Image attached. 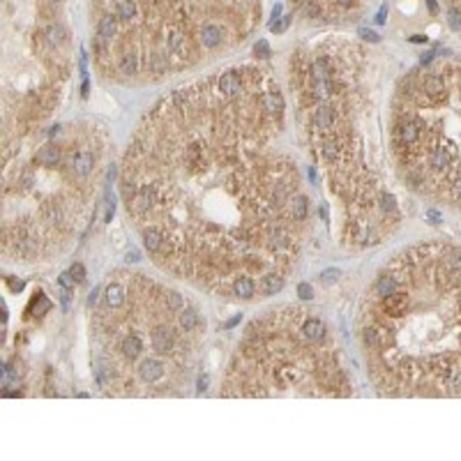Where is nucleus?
I'll return each instance as SVG.
<instances>
[{
  "mask_svg": "<svg viewBox=\"0 0 461 461\" xmlns=\"http://www.w3.org/2000/svg\"><path fill=\"white\" fill-rule=\"evenodd\" d=\"M323 277H325V282H330V279H332V282H335L337 277H339V272H337V270H332V272H325V275H323Z\"/></svg>",
  "mask_w": 461,
  "mask_h": 461,
  "instance_id": "14",
  "label": "nucleus"
},
{
  "mask_svg": "<svg viewBox=\"0 0 461 461\" xmlns=\"http://www.w3.org/2000/svg\"><path fill=\"white\" fill-rule=\"evenodd\" d=\"M60 284H62L65 288H74V279H72V272H70V275H67V272H65V275H60Z\"/></svg>",
  "mask_w": 461,
  "mask_h": 461,
  "instance_id": "10",
  "label": "nucleus"
},
{
  "mask_svg": "<svg viewBox=\"0 0 461 461\" xmlns=\"http://www.w3.org/2000/svg\"><path fill=\"white\" fill-rule=\"evenodd\" d=\"M447 17H450V28H452V30H461V10L452 7Z\"/></svg>",
  "mask_w": 461,
  "mask_h": 461,
  "instance_id": "6",
  "label": "nucleus"
},
{
  "mask_svg": "<svg viewBox=\"0 0 461 461\" xmlns=\"http://www.w3.org/2000/svg\"><path fill=\"white\" fill-rule=\"evenodd\" d=\"M385 12H387V7L383 5L380 7V12H378V17H376V23H385Z\"/></svg>",
  "mask_w": 461,
  "mask_h": 461,
  "instance_id": "13",
  "label": "nucleus"
},
{
  "mask_svg": "<svg viewBox=\"0 0 461 461\" xmlns=\"http://www.w3.org/2000/svg\"><path fill=\"white\" fill-rule=\"evenodd\" d=\"M10 286L14 288V291H21V286H23V284H21V282H10Z\"/></svg>",
  "mask_w": 461,
  "mask_h": 461,
  "instance_id": "18",
  "label": "nucleus"
},
{
  "mask_svg": "<svg viewBox=\"0 0 461 461\" xmlns=\"http://www.w3.org/2000/svg\"><path fill=\"white\" fill-rule=\"evenodd\" d=\"M72 275L76 277V282H83V277H86V272H83V268L79 266V263H74V268H72Z\"/></svg>",
  "mask_w": 461,
  "mask_h": 461,
  "instance_id": "12",
  "label": "nucleus"
},
{
  "mask_svg": "<svg viewBox=\"0 0 461 461\" xmlns=\"http://www.w3.org/2000/svg\"><path fill=\"white\" fill-rule=\"evenodd\" d=\"M427 5H429V12H431V14H436V12H438V5H436L434 0H429Z\"/></svg>",
  "mask_w": 461,
  "mask_h": 461,
  "instance_id": "16",
  "label": "nucleus"
},
{
  "mask_svg": "<svg viewBox=\"0 0 461 461\" xmlns=\"http://www.w3.org/2000/svg\"><path fill=\"white\" fill-rule=\"evenodd\" d=\"M120 194L164 272L233 298L240 279L286 277L309 219L268 70L231 67L159 99L139 122Z\"/></svg>",
  "mask_w": 461,
  "mask_h": 461,
  "instance_id": "1",
  "label": "nucleus"
},
{
  "mask_svg": "<svg viewBox=\"0 0 461 461\" xmlns=\"http://www.w3.org/2000/svg\"><path fill=\"white\" fill-rule=\"evenodd\" d=\"M3 254L44 260L60 254L81 228L95 199L106 131L92 120H72L49 131L5 134Z\"/></svg>",
  "mask_w": 461,
  "mask_h": 461,
  "instance_id": "4",
  "label": "nucleus"
},
{
  "mask_svg": "<svg viewBox=\"0 0 461 461\" xmlns=\"http://www.w3.org/2000/svg\"><path fill=\"white\" fill-rule=\"evenodd\" d=\"M254 51L260 55V58H268V55H270V46H268L266 39H260V42L254 46Z\"/></svg>",
  "mask_w": 461,
  "mask_h": 461,
  "instance_id": "7",
  "label": "nucleus"
},
{
  "mask_svg": "<svg viewBox=\"0 0 461 461\" xmlns=\"http://www.w3.org/2000/svg\"><path fill=\"white\" fill-rule=\"evenodd\" d=\"M360 37H364V39H369V42H378V35L374 33V30H360Z\"/></svg>",
  "mask_w": 461,
  "mask_h": 461,
  "instance_id": "11",
  "label": "nucleus"
},
{
  "mask_svg": "<svg viewBox=\"0 0 461 461\" xmlns=\"http://www.w3.org/2000/svg\"><path fill=\"white\" fill-rule=\"evenodd\" d=\"M288 23H291V17H284L282 23H272V33H284L288 28Z\"/></svg>",
  "mask_w": 461,
  "mask_h": 461,
  "instance_id": "8",
  "label": "nucleus"
},
{
  "mask_svg": "<svg viewBox=\"0 0 461 461\" xmlns=\"http://www.w3.org/2000/svg\"><path fill=\"white\" fill-rule=\"evenodd\" d=\"M367 371L385 394L461 392V249L420 244L376 277L360 314Z\"/></svg>",
  "mask_w": 461,
  "mask_h": 461,
  "instance_id": "2",
  "label": "nucleus"
},
{
  "mask_svg": "<svg viewBox=\"0 0 461 461\" xmlns=\"http://www.w3.org/2000/svg\"><path fill=\"white\" fill-rule=\"evenodd\" d=\"M90 332L95 376L106 394L180 397L201 364L206 320L175 288L143 272L115 270Z\"/></svg>",
  "mask_w": 461,
  "mask_h": 461,
  "instance_id": "3",
  "label": "nucleus"
},
{
  "mask_svg": "<svg viewBox=\"0 0 461 461\" xmlns=\"http://www.w3.org/2000/svg\"><path fill=\"white\" fill-rule=\"evenodd\" d=\"M53 3H60V0H53Z\"/></svg>",
  "mask_w": 461,
  "mask_h": 461,
  "instance_id": "19",
  "label": "nucleus"
},
{
  "mask_svg": "<svg viewBox=\"0 0 461 461\" xmlns=\"http://www.w3.org/2000/svg\"><path fill=\"white\" fill-rule=\"evenodd\" d=\"M325 320L284 304L251 320L222 383V397H348Z\"/></svg>",
  "mask_w": 461,
  "mask_h": 461,
  "instance_id": "5",
  "label": "nucleus"
},
{
  "mask_svg": "<svg viewBox=\"0 0 461 461\" xmlns=\"http://www.w3.org/2000/svg\"><path fill=\"white\" fill-rule=\"evenodd\" d=\"M279 14H282V5H275V10H272V19H279Z\"/></svg>",
  "mask_w": 461,
  "mask_h": 461,
  "instance_id": "17",
  "label": "nucleus"
},
{
  "mask_svg": "<svg viewBox=\"0 0 461 461\" xmlns=\"http://www.w3.org/2000/svg\"><path fill=\"white\" fill-rule=\"evenodd\" d=\"M411 42L422 44V42H427V37H422V35H413V37H411Z\"/></svg>",
  "mask_w": 461,
  "mask_h": 461,
  "instance_id": "15",
  "label": "nucleus"
},
{
  "mask_svg": "<svg viewBox=\"0 0 461 461\" xmlns=\"http://www.w3.org/2000/svg\"><path fill=\"white\" fill-rule=\"evenodd\" d=\"M298 293H300V295H302V298H304V300H309V298H314V293H311V288H309V286H307V284H300V286H298Z\"/></svg>",
  "mask_w": 461,
  "mask_h": 461,
  "instance_id": "9",
  "label": "nucleus"
}]
</instances>
